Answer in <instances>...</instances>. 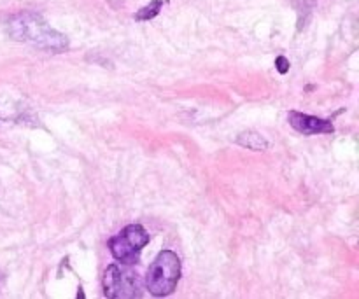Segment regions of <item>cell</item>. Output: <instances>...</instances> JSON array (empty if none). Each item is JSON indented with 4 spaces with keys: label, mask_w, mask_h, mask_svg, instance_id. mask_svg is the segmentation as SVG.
I'll return each instance as SVG.
<instances>
[{
    "label": "cell",
    "mask_w": 359,
    "mask_h": 299,
    "mask_svg": "<svg viewBox=\"0 0 359 299\" xmlns=\"http://www.w3.org/2000/svg\"><path fill=\"white\" fill-rule=\"evenodd\" d=\"M237 144L242 147H247L249 151H256V153H261V151L268 149V142L258 131H242V133L237 137Z\"/></svg>",
    "instance_id": "obj_6"
},
{
    "label": "cell",
    "mask_w": 359,
    "mask_h": 299,
    "mask_svg": "<svg viewBox=\"0 0 359 299\" xmlns=\"http://www.w3.org/2000/svg\"><path fill=\"white\" fill-rule=\"evenodd\" d=\"M8 32L15 41L26 42L39 49L60 52L68 48V41L64 34L46 23L42 16L35 12H19L8 23Z\"/></svg>",
    "instance_id": "obj_1"
},
{
    "label": "cell",
    "mask_w": 359,
    "mask_h": 299,
    "mask_svg": "<svg viewBox=\"0 0 359 299\" xmlns=\"http://www.w3.org/2000/svg\"><path fill=\"white\" fill-rule=\"evenodd\" d=\"M161 8H163V0H153V2H149V4L144 6L142 9L137 11L135 19H137V21H149V19L156 18V16L160 15Z\"/></svg>",
    "instance_id": "obj_7"
},
{
    "label": "cell",
    "mask_w": 359,
    "mask_h": 299,
    "mask_svg": "<svg viewBox=\"0 0 359 299\" xmlns=\"http://www.w3.org/2000/svg\"><path fill=\"white\" fill-rule=\"evenodd\" d=\"M289 124L295 128L298 133L303 135H317V133H333L335 128L333 124L329 123V121L321 119V117H315V116H309V114H303V113H289L288 116Z\"/></svg>",
    "instance_id": "obj_5"
},
{
    "label": "cell",
    "mask_w": 359,
    "mask_h": 299,
    "mask_svg": "<svg viewBox=\"0 0 359 299\" xmlns=\"http://www.w3.org/2000/svg\"><path fill=\"white\" fill-rule=\"evenodd\" d=\"M181 278V259L176 252L161 251L151 262L146 273V287L156 298H165L176 291Z\"/></svg>",
    "instance_id": "obj_2"
},
{
    "label": "cell",
    "mask_w": 359,
    "mask_h": 299,
    "mask_svg": "<svg viewBox=\"0 0 359 299\" xmlns=\"http://www.w3.org/2000/svg\"><path fill=\"white\" fill-rule=\"evenodd\" d=\"M151 236L140 224H130L109 240V249L116 261L123 264H137L140 259V252L149 243Z\"/></svg>",
    "instance_id": "obj_4"
},
{
    "label": "cell",
    "mask_w": 359,
    "mask_h": 299,
    "mask_svg": "<svg viewBox=\"0 0 359 299\" xmlns=\"http://www.w3.org/2000/svg\"><path fill=\"white\" fill-rule=\"evenodd\" d=\"M104 294L111 299H134L142 296V284L130 264H111L104 273Z\"/></svg>",
    "instance_id": "obj_3"
},
{
    "label": "cell",
    "mask_w": 359,
    "mask_h": 299,
    "mask_svg": "<svg viewBox=\"0 0 359 299\" xmlns=\"http://www.w3.org/2000/svg\"><path fill=\"white\" fill-rule=\"evenodd\" d=\"M289 67H291V65H289V60L288 58H284V57H277V60H275V68H277V72L279 74H288L289 72Z\"/></svg>",
    "instance_id": "obj_8"
}]
</instances>
